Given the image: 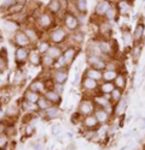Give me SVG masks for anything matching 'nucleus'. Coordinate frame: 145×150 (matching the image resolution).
<instances>
[{"instance_id":"bb28decb","label":"nucleus","mask_w":145,"mask_h":150,"mask_svg":"<svg viewBox=\"0 0 145 150\" xmlns=\"http://www.w3.org/2000/svg\"><path fill=\"white\" fill-rule=\"evenodd\" d=\"M127 103H128V101H127V96L125 95L117 103L114 105V114H115L116 117H121V115H122V114L125 113L126 108H127Z\"/></svg>"},{"instance_id":"13d9d810","label":"nucleus","mask_w":145,"mask_h":150,"mask_svg":"<svg viewBox=\"0 0 145 150\" xmlns=\"http://www.w3.org/2000/svg\"><path fill=\"white\" fill-rule=\"evenodd\" d=\"M110 1H111V3H114V1L116 3V1H117V0H110Z\"/></svg>"},{"instance_id":"ddd939ff","label":"nucleus","mask_w":145,"mask_h":150,"mask_svg":"<svg viewBox=\"0 0 145 150\" xmlns=\"http://www.w3.org/2000/svg\"><path fill=\"white\" fill-rule=\"evenodd\" d=\"M81 124H82V126L85 127V130H87V131H95L100 126L99 121L97 120L94 114H90V115L83 117Z\"/></svg>"},{"instance_id":"f257e3e1","label":"nucleus","mask_w":145,"mask_h":150,"mask_svg":"<svg viewBox=\"0 0 145 150\" xmlns=\"http://www.w3.org/2000/svg\"><path fill=\"white\" fill-rule=\"evenodd\" d=\"M69 39V31L64 27H55L50 31H47V40L51 42V45L60 46L62 43L68 42Z\"/></svg>"},{"instance_id":"20e7f679","label":"nucleus","mask_w":145,"mask_h":150,"mask_svg":"<svg viewBox=\"0 0 145 150\" xmlns=\"http://www.w3.org/2000/svg\"><path fill=\"white\" fill-rule=\"evenodd\" d=\"M97 106L95 103L93 102L92 97H83L80 103H79V107H78V112L82 115V117H86V115H90V114H93L94 110H95Z\"/></svg>"},{"instance_id":"2eb2a0df","label":"nucleus","mask_w":145,"mask_h":150,"mask_svg":"<svg viewBox=\"0 0 145 150\" xmlns=\"http://www.w3.org/2000/svg\"><path fill=\"white\" fill-rule=\"evenodd\" d=\"M79 53V48L76 46H71V45H68L67 47L63 48V58L65 59L68 66H70V64H72V61H74V59L76 58Z\"/></svg>"},{"instance_id":"864d4df0","label":"nucleus","mask_w":145,"mask_h":150,"mask_svg":"<svg viewBox=\"0 0 145 150\" xmlns=\"http://www.w3.org/2000/svg\"><path fill=\"white\" fill-rule=\"evenodd\" d=\"M51 130H52V134H53V136H58V134L60 133V126H59L58 124H55Z\"/></svg>"},{"instance_id":"6e6d98bb","label":"nucleus","mask_w":145,"mask_h":150,"mask_svg":"<svg viewBox=\"0 0 145 150\" xmlns=\"http://www.w3.org/2000/svg\"><path fill=\"white\" fill-rule=\"evenodd\" d=\"M41 149H42V144L40 142H36L34 144V150H41Z\"/></svg>"},{"instance_id":"58836bf2","label":"nucleus","mask_w":145,"mask_h":150,"mask_svg":"<svg viewBox=\"0 0 145 150\" xmlns=\"http://www.w3.org/2000/svg\"><path fill=\"white\" fill-rule=\"evenodd\" d=\"M120 72L117 71H110V70H104L103 71V81L104 82H114Z\"/></svg>"},{"instance_id":"3c124183","label":"nucleus","mask_w":145,"mask_h":150,"mask_svg":"<svg viewBox=\"0 0 145 150\" xmlns=\"http://www.w3.org/2000/svg\"><path fill=\"white\" fill-rule=\"evenodd\" d=\"M53 90H56L58 94L62 95V94H63V91H64V85H63V84L55 83V85H53Z\"/></svg>"},{"instance_id":"6ab92c4d","label":"nucleus","mask_w":145,"mask_h":150,"mask_svg":"<svg viewBox=\"0 0 145 150\" xmlns=\"http://www.w3.org/2000/svg\"><path fill=\"white\" fill-rule=\"evenodd\" d=\"M121 36H122V41H123V45L127 49H132V47L136 45V41H134V37H133V33L131 31L129 28H122L121 30Z\"/></svg>"},{"instance_id":"c85d7f7f","label":"nucleus","mask_w":145,"mask_h":150,"mask_svg":"<svg viewBox=\"0 0 145 150\" xmlns=\"http://www.w3.org/2000/svg\"><path fill=\"white\" fill-rule=\"evenodd\" d=\"M46 10L50 12V13H52L53 16H57L58 13H60V12L63 11L59 0H50L47 6H46Z\"/></svg>"},{"instance_id":"dca6fc26","label":"nucleus","mask_w":145,"mask_h":150,"mask_svg":"<svg viewBox=\"0 0 145 150\" xmlns=\"http://www.w3.org/2000/svg\"><path fill=\"white\" fill-rule=\"evenodd\" d=\"M21 105L19 102H10L7 103L6 106V109H5V117L7 119H16L19 113H21Z\"/></svg>"},{"instance_id":"f03ea898","label":"nucleus","mask_w":145,"mask_h":150,"mask_svg":"<svg viewBox=\"0 0 145 150\" xmlns=\"http://www.w3.org/2000/svg\"><path fill=\"white\" fill-rule=\"evenodd\" d=\"M56 24V17L50 13L47 10H45L42 13L35 19V25L38 29L42 30V31H50L52 28H55Z\"/></svg>"},{"instance_id":"37998d69","label":"nucleus","mask_w":145,"mask_h":150,"mask_svg":"<svg viewBox=\"0 0 145 150\" xmlns=\"http://www.w3.org/2000/svg\"><path fill=\"white\" fill-rule=\"evenodd\" d=\"M26 74H24L21 70H18L17 72H15V77H14V85L15 86H19L26 82Z\"/></svg>"},{"instance_id":"09e8293b","label":"nucleus","mask_w":145,"mask_h":150,"mask_svg":"<svg viewBox=\"0 0 145 150\" xmlns=\"http://www.w3.org/2000/svg\"><path fill=\"white\" fill-rule=\"evenodd\" d=\"M5 133L9 136V138H12V137H14V136H16V134H17V129L15 127V124L6 125Z\"/></svg>"},{"instance_id":"39448f33","label":"nucleus","mask_w":145,"mask_h":150,"mask_svg":"<svg viewBox=\"0 0 145 150\" xmlns=\"http://www.w3.org/2000/svg\"><path fill=\"white\" fill-rule=\"evenodd\" d=\"M29 52H30V48H28V47H16V49H15V62L19 69L26 65V62H28Z\"/></svg>"},{"instance_id":"49530a36","label":"nucleus","mask_w":145,"mask_h":150,"mask_svg":"<svg viewBox=\"0 0 145 150\" xmlns=\"http://www.w3.org/2000/svg\"><path fill=\"white\" fill-rule=\"evenodd\" d=\"M10 145V138L6 133L0 134V150H7Z\"/></svg>"},{"instance_id":"a878e982","label":"nucleus","mask_w":145,"mask_h":150,"mask_svg":"<svg viewBox=\"0 0 145 150\" xmlns=\"http://www.w3.org/2000/svg\"><path fill=\"white\" fill-rule=\"evenodd\" d=\"M144 34H145V23L144 22H138L133 30V37H134L136 42H141L144 39Z\"/></svg>"},{"instance_id":"cd10ccee","label":"nucleus","mask_w":145,"mask_h":150,"mask_svg":"<svg viewBox=\"0 0 145 150\" xmlns=\"http://www.w3.org/2000/svg\"><path fill=\"white\" fill-rule=\"evenodd\" d=\"M44 113V117L45 119L47 120H53V119H57L59 118L60 115V109H59V106H51L48 109H46L45 112H42Z\"/></svg>"},{"instance_id":"4d7b16f0","label":"nucleus","mask_w":145,"mask_h":150,"mask_svg":"<svg viewBox=\"0 0 145 150\" xmlns=\"http://www.w3.org/2000/svg\"><path fill=\"white\" fill-rule=\"evenodd\" d=\"M16 1H17L18 4H23V5L27 4V0H16Z\"/></svg>"},{"instance_id":"393cba45","label":"nucleus","mask_w":145,"mask_h":150,"mask_svg":"<svg viewBox=\"0 0 145 150\" xmlns=\"http://www.w3.org/2000/svg\"><path fill=\"white\" fill-rule=\"evenodd\" d=\"M83 76L85 77H88V78H92L97 82H103V71L100 70H97V69H93V67H87L83 72Z\"/></svg>"},{"instance_id":"c9c22d12","label":"nucleus","mask_w":145,"mask_h":150,"mask_svg":"<svg viewBox=\"0 0 145 150\" xmlns=\"http://www.w3.org/2000/svg\"><path fill=\"white\" fill-rule=\"evenodd\" d=\"M118 16H120V13H118V10L116 8L115 4H113V6L108 10V12H106V15H105L104 19L111 23V22H115V21L118 18Z\"/></svg>"},{"instance_id":"4c0bfd02","label":"nucleus","mask_w":145,"mask_h":150,"mask_svg":"<svg viewBox=\"0 0 145 150\" xmlns=\"http://www.w3.org/2000/svg\"><path fill=\"white\" fill-rule=\"evenodd\" d=\"M125 96V90L120 89V88H115L113 90V93L110 94V100H111V103H117L121 98Z\"/></svg>"},{"instance_id":"6e6552de","label":"nucleus","mask_w":145,"mask_h":150,"mask_svg":"<svg viewBox=\"0 0 145 150\" xmlns=\"http://www.w3.org/2000/svg\"><path fill=\"white\" fill-rule=\"evenodd\" d=\"M111 6H113V3L110 1V0H99V1L97 3V5L94 6V11H93L94 17L99 18V19L104 18L108 10Z\"/></svg>"},{"instance_id":"f3484780","label":"nucleus","mask_w":145,"mask_h":150,"mask_svg":"<svg viewBox=\"0 0 145 150\" xmlns=\"http://www.w3.org/2000/svg\"><path fill=\"white\" fill-rule=\"evenodd\" d=\"M24 33L27 34L28 39L30 40L32 42V46H38V43L41 41V37H40V33H39V29L38 28H34V27H26L23 30Z\"/></svg>"},{"instance_id":"e433bc0d","label":"nucleus","mask_w":145,"mask_h":150,"mask_svg":"<svg viewBox=\"0 0 145 150\" xmlns=\"http://www.w3.org/2000/svg\"><path fill=\"white\" fill-rule=\"evenodd\" d=\"M114 84H115L116 88H120V89L125 90L126 86H127V77H126V74L122 73V72H120V73L117 74L116 79L114 81Z\"/></svg>"},{"instance_id":"4be33fe9","label":"nucleus","mask_w":145,"mask_h":150,"mask_svg":"<svg viewBox=\"0 0 145 150\" xmlns=\"http://www.w3.org/2000/svg\"><path fill=\"white\" fill-rule=\"evenodd\" d=\"M41 60H42V54L38 51V49H33L30 48V52H29V57H28V62L34 66V67H38L41 66Z\"/></svg>"},{"instance_id":"9d476101","label":"nucleus","mask_w":145,"mask_h":150,"mask_svg":"<svg viewBox=\"0 0 145 150\" xmlns=\"http://www.w3.org/2000/svg\"><path fill=\"white\" fill-rule=\"evenodd\" d=\"M98 35L102 39H111V35H113L111 23L105 21L104 18L98 21Z\"/></svg>"},{"instance_id":"473e14b6","label":"nucleus","mask_w":145,"mask_h":150,"mask_svg":"<svg viewBox=\"0 0 145 150\" xmlns=\"http://www.w3.org/2000/svg\"><path fill=\"white\" fill-rule=\"evenodd\" d=\"M40 97H41V94H38V93H35L30 89H27L23 93V98L27 100V101H29V102H33V103H38Z\"/></svg>"},{"instance_id":"2f4dec72","label":"nucleus","mask_w":145,"mask_h":150,"mask_svg":"<svg viewBox=\"0 0 145 150\" xmlns=\"http://www.w3.org/2000/svg\"><path fill=\"white\" fill-rule=\"evenodd\" d=\"M141 52H143V43L141 42H136V45L133 46L132 49H131V57H132L133 61L137 62L140 59Z\"/></svg>"},{"instance_id":"8fccbe9b","label":"nucleus","mask_w":145,"mask_h":150,"mask_svg":"<svg viewBox=\"0 0 145 150\" xmlns=\"http://www.w3.org/2000/svg\"><path fill=\"white\" fill-rule=\"evenodd\" d=\"M34 132H35V127L33 126L32 124L24 125V133H23V134L26 136V137H30V136H33Z\"/></svg>"},{"instance_id":"c03bdc74","label":"nucleus","mask_w":145,"mask_h":150,"mask_svg":"<svg viewBox=\"0 0 145 150\" xmlns=\"http://www.w3.org/2000/svg\"><path fill=\"white\" fill-rule=\"evenodd\" d=\"M120 66H121V65H120V62L111 58V59L106 60V66H105V70H110V71H117V72H120V71H118Z\"/></svg>"},{"instance_id":"a19ab883","label":"nucleus","mask_w":145,"mask_h":150,"mask_svg":"<svg viewBox=\"0 0 145 150\" xmlns=\"http://www.w3.org/2000/svg\"><path fill=\"white\" fill-rule=\"evenodd\" d=\"M4 27H5L6 30L11 31L12 34H15L16 31L19 30V29H18V23H16L15 21H11V19H6V21L4 22Z\"/></svg>"},{"instance_id":"bf43d9fd","label":"nucleus","mask_w":145,"mask_h":150,"mask_svg":"<svg viewBox=\"0 0 145 150\" xmlns=\"http://www.w3.org/2000/svg\"><path fill=\"white\" fill-rule=\"evenodd\" d=\"M143 150H145V143H144V145H143Z\"/></svg>"},{"instance_id":"a18cd8bd","label":"nucleus","mask_w":145,"mask_h":150,"mask_svg":"<svg viewBox=\"0 0 145 150\" xmlns=\"http://www.w3.org/2000/svg\"><path fill=\"white\" fill-rule=\"evenodd\" d=\"M26 10V5H23V4H16V5H14L12 6L6 13H7V16H11V15H16V13H19V12H22V11H24Z\"/></svg>"},{"instance_id":"423d86ee","label":"nucleus","mask_w":145,"mask_h":150,"mask_svg":"<svg viewBox=\"0 0 145 150\" xmlns=\"http://www.w3.org/2000/svg\"><path fill=\"white\" fill-rule=\"evenodd\" d=\"M86 62L90 67L104 71L105 66H106V59L102 55H92V54H87L86 55Z\"/></svg>"},{"instance_id":"c756f323","label":"nucleus","mask_w":145,"mask_h":150,"mask_svg":"<svg viewBox=\"0 0 145 150\" xmlns=\"http://www.w3.org/2000/svg\"><path fill=\"white\" fill-rule=\"evenodd\" d=\"M72 3L75 5L76 15H86L87 13V0H72Z\"/></svg>"},{"instance_id":"aec40b11","label":"nucleus","mask_w":145,"mask_h":150,"mask_svg":"<svg viewBox=\"0 0 145 150\" xmlns=\"http://www.w3.org/2000/svg\"><path fill=\"white\" fill-rule=\"evenodd\" d=\"M83 40H85V33H83L81 29H79V30H76V31H74V33H70V34H69L68 41L70 42L71 46L79 47V46L82 45Z\"/></svg>"},{"instance_id":"b1692460","label":"nucleus","mask_w":145,"mask_h":150,"mask_svg":"<svg viewBox=\"0 0 145 150\" xmlns=\"http://www.w3.org/2000/svg\"><path fill=\"white\" fill-rule=\"evenodd\" d=\"M42 95H44L52 105H55V106H59L60 102H62V95L58 94V93H57L56 90H53V89H47Z\"/></svg>"},{"instance_id":"7c9ffc66","label":"nucleus","mask_w":145,"mask_h":150,"mask_svg":"<svg viewBox=\"0 0 145 150\" xmlns=\"http://www.w3.org/2000/svg\"><path fill=\"white\" fill-rule=\"evenodd\" d=\"M116 88L114 82H100L99 83V89H98V93L99 94H109L110 95L113 93V90Z\"/></svg>"},{"instance_id":"1a4fd4ad","label":"nucleus","mask_w":145,"mask_h":150,"mask_svg":"<svg viewBox=\"0 0 145 150\" xmlns=\"http://www.w3.org/2000/svg\"><path fill=\"white\" fill-rule=\"evenodd\" d=\"M12 41H14V45L16 47H28L30 48L32 47V42L30 40L28 39L27 34L24 33L23 30H18L12 36Z\"/></svg>"},{"instance_id":"ea45409f","label":"nucleus","mask_w":145,"mask_h":150,"mask_svg":"<svg viewBox=\"0 0 145 150\" xmlns=\"http://www.w3.org/2000/svg\"><path fill=\"white\" fill-rule=\"evenodd\" d=\"M51 106H53L48 100L44 96V95H41V97L39 98V101H38V107H39V109H40V112H45L46 109H48Z\"/></svg>"},{"instance_id":"7ed1b4c3","label":"nucleus","mask_w":145,"mask_h":150,"mask_svg":"<svg viewBox=\"0 0 145 150\" xmlns=\"http://www.w3.org/2000/svg\"><path fill=\"white\" fill-rule=\"evenodd\" d=\"M62 23H63V27L69 33H74V31L80 29V23L78 19V15L72 13V12H69V11L63 12Z\"/></svg>"},{"instance_id":"de8ad7c7","label":"nucleus","mask_w":145,"mask_h":150,"mask_svg":"<svg viewBox=\"0 0 145 150\" xmlns=\"http://www.w3.org/2000/svg\"><path fill=\"white\" fill-rule=\"evenodd\" d=\"M17 4V1H16V0H4V1H3V4H1V7H0V8H1V12H7L12 6H14V5H16Z\"/></svg>"},{"instance_id":"4468645a","label":"nucleus","mask_w":145,"mask_h":150,"mask_svg":"<svg viewBox=\"0 0 145 150\" xmlns=\"http://www.w3.org/2000/svg\"><path fill=\"white\" fill-rule=\"evenodd\" d=\"M92 100L93 102L95 103L97 107H100V108H105L110 105H114L111 103V100H110V95L109 94H99L97 93L94 95H92Z\"/></svg>"},{"instance_id":"412c9836","label":"nucleus","mask_w":145,"mask_h":150,"mask_svg":"<svg viewBox=\"0 0 145 150\" xmlns=\"http://www.w3.org/2000/svg\"><path fill=\"white\" fill-rule=\"evenodd\" d=\"M28 89H30V90H33V91H35V93L42 95V94L47 90V88H46V82H45V79H42V78H36V79H34V81L29 84Z\"/></svg>"},{"instance_id":"9b49d317","label":"nucleus","mask_w":145,"mask_h":150,"mask_svg":"<svg viewBox=\"0 0 145 150\" xmlns=\"http://www.w3.org/2000/svg\"><path fill=\"white\" fill-rule=\"evenodd\" d=\"M115 6L118 10L120 16L127 17L133 8V0H117L115 3Z\"/></svg>"},{"instance_id":"f8f14e48","label":"nucleus","mask_w":145,"mask_h":150,"mask_svg":"<svg viewBox=\"0 0 145 150\" xmlns=\"http://www.w3.org/2000/svg\"><path fill=\"white\" fill-rule=\"evenodd\" d=\"M68 77H69L68 69H53V70H51V78L53 79L55 83L64 84L68 81Z\"/></svg>"},{"instance_id":"a211bd4d","label":"nucleus","mask_w":145,"mask_h":150,"mask_svg":"<svg viewBox=\"0 0 145 150\" xmlns=\"http://www.w3.org/2000/svg\"><path fill=\"white\" fill-rule=\"evenodd\" d=\"M97 118V120L99 121L100 125H106L111 121V114L109 113V112H106L104 108H100V107H97L94 113H93Z\"/></svg>"},{"instance_id":"5fc2aeb1","label":"nucleus","mask_w":145,"mask_h":150,"mask_svg":"<svg viewBox=\"0 0 145 150\" xmlns=\"http://www.w3.org/2000/svg\"><path fill=\"white\" fill-rule=\"evenodd\" d=\"M86 17H85V15H78V19H79V23H80V27L82 25V24H85V19Z\"/></svg>"},{"instance_id":"603ef678","label":"nucleus","mask_w":145,"mask_h":150,"mask_svg":"<svg viewBox=\"0 0 145 150\" xmlns=\"http://www.w3.org/2000/svg\"><path fill=\"white\" fill-rule=\"evenodd\" d=\"M6 66H7V64H6V59H4V58L0 57V73L4 72V71L6 70Z\"/></svg>"},{"instance_id":"72a5a7b5","label":"nucleus","mask_w":145,"mask_h":150,"mask_svg":"<svg viewBox=\"0 0 145 150\" xmlns=\"http://www.w3.org/2000/svg\"><path fill=\"white\" fill-rule=\"evenodd\" d=\"M46 54L50 55L51 58H53L55 60H57L58 58L62 57V54H63V48L60 47V46H57V45H51L50 49L47 51Z\"/></svg>"},{"instance_id":"79ce46f5","label":"nucleus","mask_w":145,"mask_h":150,"mask_svg":"<svg viewBox=\"0 0 145 150\" xmlns=\"http://www.w3.org/2000/svg\"><path fill=\"white\" fill-rule=\"evenodd\" d=\"M50 47H51V42L50 41L48 40H41L38 43V46H36V49H38L41 54H46L47 51L50 49Z\"/></svg>"},{"instance_id":"0eeeda50","label":"nucleus","mask_w":145,"mask_h":150,"mask_svg":"<svg viewBox=\"0 0 145 150\" xmlns=\"http://www.w3.org/2000/svg\"><path fill=\"white\" fill-rule=\"evenodd\" d=\"M81 88L85 91V94H97L99 89V82H97L92 78L82 76L81 78Z\"/></svg>"},{"instance_id":"5701e85b","label":"nucleus","mask_w":145,"mask_h":150,"mask_svg":"<svg viewBox=\"0 0 145 150\" xmlns=\"http://www.w3.org/2000/svg\"><path fill=\"white\" fill-rule=\"evenodd\" d=\"M21 109L24 112V113H29V114H34V113H38V112L40 110L39 107H38V103H33V102H29L27 101V100H24L22 97L21 100Z\"/></svg>"},{"instance_id":"f704fd0d","label":"nucleus","mask_w":145,"mask_h":150,"mask_svg":"<svg viewBox=\"0 0 145 150\" xmlns=\"http://www.w3.org/2000/svg\"><path fill=\"white\" fill-rule=\"evenodd\" d=\"M55 64H56V60L53 58H51L50 55L47 54H42V60H41V66L45 70L51 71L55 69Z\"/></svg>"}]
</instances>
